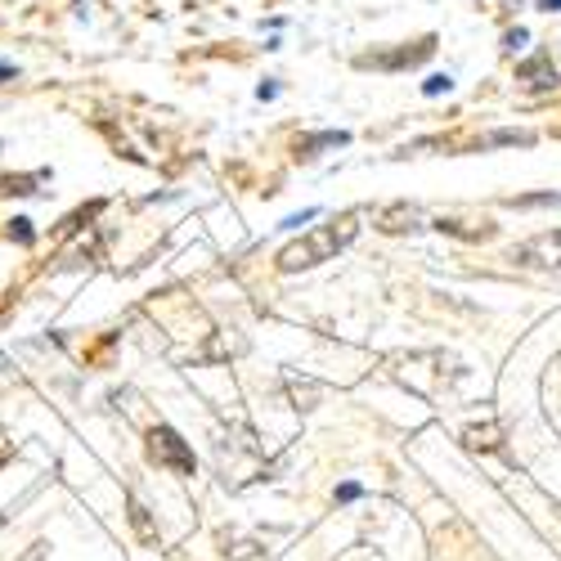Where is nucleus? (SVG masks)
<instances>
[{"label":"nucleus","mask_w":561,"mask_h":561,"mask_svg":"<svg viewBox=\"0 0 561 561\" xmlns=\"http://www.w3.org/2000/svg\"><path fill=\"white\" fill-rule=\"evenodd\" d=\"M350 238H355V216H341L337 225H323V230L306 234L301 243H292L284 256H278V269H310V265L328 261L337 247H346Z\"/></svg>","instance_id":"nucleus-1"},{"label":"nucleus","mask_w":561,"mask_h":561,"mask_svg":"<svg viewBox=\"0 0 561 561\" xmlns=\"http://www.w3.org/2000/svg\"><path fill=\"white\" fill-rule=\"evenodd\" d=\"M512 261H521V265H543V269H557V265H561V234H539V238L521 243V247L512 252Z\"/></svg>","instance_id":"nucleus-2"},{"label":"nucleus","mask_w":561,"mask_h":561,"mask_svg":"<svg viewBox=\"0 0 561 561\" xmlns=\"http://www.w3.org/2000/svg\"><path fill=\"white\" fill-rule=\"evenodd\" d=\"M153 458L167 463V467H175V471H193V454L184 449V440L171 427H158L153 432Z\"/></svg>","instance_id":"nucleus-3"},{"label":"nucleus","mask_w":561,"mask_h":561,"mask_svg":"<svg viewBox=\"0 0 561 561\" xmlns=\"http://www.w3.org/2000/svg\"><path fill=\"white\" fill-rule=\"evenodd\" d=\"M346 130H319V135H306V139H297V158H315L319 149H341L346 144Z\"/></svg>","instance_id":"nucleus-4"},{"label":"nucleus","mask_w":561,"mask_h":561,"mask_svg":"<svg viewBox=\"0 0 561 561\" xmlns=\"http://www.w3.org/2000/svg\"><path fill=\"white\" fill-rule=\"evenodd\" d=\"M517 77H521L530 90H548V86H557V73H552V63H548V58H530Z\"/></svg>","instance_id":"nucleus-5"},{"label":"nucleus","mask_w":561,"mask_h":561,"mask_svg":"<svg viewBox=\"0 0 561 561\" xmlns=\"http://www.w3.org/2000/svg\"><path fill=\"white\" fill-rule=\"evenodd\" d=\"M449 90H454V77H449V73H436V77H427V86H423V95H432V99H436V95H449Z\"/></svg>","instance_id":"nucleus-6"},{"label":"nucleus","mask_w":561,"mask_h":561,"mask_svg":"<svg viewBox=\"0 0 561 561\" xmlns=\"http://www.w3.org/2000/svg\"><path fill=\"white\" fill-rule=\"evenodd\" d=\"M552 202H561V193H534V198H512L508 206H552Z\"/></svg>","instance_id":"nucleus-7"},{"label":"nucleus","mask_w":561,"mask_h":561,"mask_svg":"<svg viewBox=\"0 0 561 561\" xmlns=\"http://www.w3.org/2000/svg\"><path fill=\"white\" fill-rule=\"evenodd\" d=\"M360 495H364V489H360L355 480H346V485L337 489V499H341V503H350V499H360Z\"/></svg>","instance_id":"nucleus-8"},{"label":"nucleus","mask_w":561,"mask_h":561,"mask_svg":"<svg viewBox=\"0 0 561 561\" xmlns=\"http://www.w3.org/2000/svg\"><path fill=\"white\" fill-rule=\"evenodd\" d=\"M315 216H319V212L310 206V212H301V216H288V221H284V230H301V225H306V221H315Z\"/></svg>","instance_id":"nucleus-9"},{"label":"nucleus","mask_w":561,"mask_h":561,"mask_svg":"<svg viewBox=\"0 0 561 561\" xmlns=\"http://www.w3.org/2000/svg\"><path fill=\"white\" fill-rule=\"evenodd\" d=\"M521 45H526V27H517V32L503 36V50H521Z\"/></svg>","instance_id":"nucleus-10"},{"label":"nucleus","mask_w":561,"mask_h":561,"mask_svg":"<svg viewBox=\"0 0 561 561\" xmlns=\"http://www.w3.org/2000/svg\"><path fill=\"white\" fill-rule=\"evenodd\" d=\"M534 5H539V10H548V14H557V10H561V0H534Z\"/></svg>","instance_id":"nucleus-11"},{"label":"nucleus","mask_w":561,"mask_h":561,"mask_svg":"<svg viewBox=\"0 0 561 561\" xmlns=\"http://www.w3.org/2000/svg\"><path fill=\"white\" fill-rule=\"evenodd\" d=\"M0 77H14V67H10V63H0Z\"/></svg>","instance_id":"nucleus-12"}]
</instances>
